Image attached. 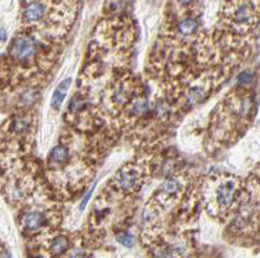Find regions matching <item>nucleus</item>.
Here are the masks:
<instances>
[{
    "label": "nucleus",
    "mask_w": 260,
    "mask_h": 258,
    "mask_svg": "<svg viewBox=\"0 0 260 258\" xmlns=\"http://www.w3.org/2000/svg\"><path fill=\"white\" fill-rule=\"evenodd\" d=\"M241 182L232 175L212 177L205 189L208 211L225 217L241 204Z\"/></svg>",
    "instance_id": "obj_1"
},
{
    "label": "nucleus",
    "mask_w": 260,
    "mask_h": 258,
    "mask_svg": "<svg viewBox=\"0 0 260 258\" xmlns=\"http://www.w3.org/2000/svg\"><path fill=\"white\" fill-rule=\"evenodd\" d=\"M257 7L254 8L249 0H233L231 1V7L227 9L228 21L237 31L251 29L253 23H257Z\"/></svg>",
    "instance_id": "obj_2"
},
{
    "label": "nucleus",
    "mask_w": 260,
    "mask_h": 258,
    "mask_svg": "<svg viewBox=\"0 0 260 258\" xmlns=\"http://www.w3.org/2000/svg\"><path fill=\"white\" fill-rule=\"evenodd\" d=\"M38 45L37 39L33 35L29 34H23L13 41L9 49L11 57L13 59L16 64H21V65H31V64L37 63L38 59Z\"/></svg>",
    "instance_id": "obj_3"
},
{
    "label": "nucleus",
    "mask_w": 260,
    "mask_h": 258,
    "mask_svg": "<svg viewBox=\"0 0 260 258\" xmlns=\"http://www.w3.org/2000/svg\"><path fill=\"white\" fill-rule=\"evenodd\" d=\"M142 182H143V173L141 167L134 164H129L116 173L112 179V187L116 192L130 195L139 189Z\"/></svg>",
    "instance_id": "obj_4"
},
{
    "label": "nucleus",
    "mask_w": 260,
    "mask_h": 258,
    "mask_svg": "<svg viewBox=\"0 0 260 258\" xmlns=\"http://www.w3.org/2000/svg\"><path fill=\"white\" fill-rule=\"evenodd\" d=\"M50 7L45 0H29L23 9V19L29 25H39L49 17Z\"/></svg>",
    "instance_id": "obj_5"
},
{
    "label": "nucleus",
    "mask_w": 260,
    "mask_h": 258,
    "mask_svg": "<svg viewBox=\"0 0 260 258\" xmlns=\"http://www.w3.org/2000/svg\"><path fill=\"white\" fill-rule=\"evenodd\" d=\"M182 191V183L180 178H173L169 181H165L163 185L160 186L159 189L156 191L155 201L157 204H167L172 203L173 200H176L180 196Z\"/></svg>",
    "instance_id": "obj_6"
},
{
    "label": "nucleus",
    "mask_w": 260,
    "mask_h": 258,
    "mask_svg": "<svg viewBox=\"0 0 260 258\" xmlns=\"http://www.w3.org/2000/svg\"><path fill=\"white\" fill-rule=\"evenodd\" d=\"M47 214L41 211H27L23 215V227L26 231L37 233L47 223Z\"/></svg>",
    "instance_id": "obj_7"
},
{
    "label": "nucleus",
    "mask_w": 260,
    "mask_h": 258,
    "mask_svg": "<svg viewBox=\"0 0 260 258\" xmlns=\"http://www.w3.org/2000/svg\"><path fill=\"white\" fill-rule=\"evenodd\" d=\"M71 151L67 145H56L49 155V165L51 169H61L71 161Z\"/></svg>",
    "instance_id": "obj_8"
},
{
    "label": "nucleus",
    "mask_w": 260,
    "mask_h": 258,
    "mask_svg": "<svg viewBox=\"0 0 260 258\" xmlns=\"http://www.w3.org/2000/svg\"><path fill=\"white\" fill-rule=\"evenodd\" d=\"M31 126H33V118L30 117V115H20L11 121L12 133L19 137H23L27 131H30Z\"/></svg>",
    "instance_id": "obj_9"
},
{
    "label": "nucleus",
    "mask_w": 260,
    "mask_h": 258,
    "mask_svg": "<svg viewBox=\"0 0 260 258\" xmlns=\"http://www.w3.org/2000/svg\"><path fill=\"white\" fill-rule=\"evenodd\" d=\"M71 82H72L71 78H65V79L60 82L59 86L56 87L51 100L52 108L59 109V108L61 107V104L64 103V99H65V96H67L68 90H69V86H71Z\"/></svg>",
    "instance_id": "obj_10"
},
{
    "label": "nucleus",
    "mask_w": 260,
    "mask_h": 258,
    "mask_svg": "<svg viewBox=\"0 0 260 258\" xmlns=\"http://www.w3.org/2000/svg\"><path fill=\"white\" fill-rule=\"evenodd\" d=\"M71 247V241L68 239L67 236L60 235L56 236L55 239L52 240L49 245V251L52 256H60L65 253Z\"/></svg>",
    "instance_id": "obj_11"
},
{
    "label": "nucleus",
    "mask_w": 260,
    "mask_h": 258,
    "mask_svg": "<svg viewBox=\"0 0 260 258\" xmlns=\"http://www.w3.org/2000/svg\"><path fill=\"white\" fill-rule=\"evenodd\" d=\"M206 94H207V90L203 87L202 85L199 86H193V87H190L187 90V93H186V101L190 105H195V104L201 103L202 100L205 99Z\"/></svg>",
    "instance_id": "obj_12"
},
{
    "label": "nucleus",
    "mask_w": 260,
    "mask_h": 258,
    "mask_svg": "<svg viewBox=\"0 0 260 258\" xmlns=\"http://www.w3.org/2000/svg\"><path fill=\"white\" fill-rule=\"evenodd\" d=\"M177 31L182 37H191L198 31V23L191 17H186L181 20L177 26Z\"/></svg>",
    "instance_id": "obj_13"
},
{
    "label": "nucleus",
    "mask_w": 260,
    "mask_h": 258,
    "mask_svg": "<svg viewBox=\"0 0 260 258\" xmlns=\"http://www.w3.org/2000/svg\"><path fill=\"white\" fill-rule=\"evenodd\" d=\"M117 241H119L120 244H123V245H125V247H133L134 244V237L133 235H130L129 233H123V234H119L117 235Z\"/></svg>",
    "instance_id": "obj_14"
},
{
    "label": "nucleus",
    "mask_w": 260,
    "mask_h": 258,
    "mask_svg": "<svg viewBox=\"0 0 260 258\" xmlns=\"http://www.w3.org/2000/svg\"><path fill=\"white\" fill-rule=\"evenodd\" d=\"M251 79H253V74H250V71L239 75V82H241V85H249L250 82H251Z\"/></svg>",
    "instance_id": "obj_15"
},
{
    "label": "nucleus",
    "mask_w": 260,
    "mask_h": 258,
    "mask_svg": "<svg viewBox=\"0 0 260 258\" xmlns=\"http://www.w3.org/2000/svg\"><path fill=\"white\" fill-rule=\"evenodd\" d=\"M68 258H87V255L83 249H76V251L72 252Z\"/></svg>",
    "instance_id": "obj_16"
},
{
    "label": "nucleus",
    "mask_w": 260,
    "mask_h": 258,
    "mask_svg": "<svg viewBox=\"0 0 260 258\" xmlns=\"http://www.w3.org/2000/svg\"><path fill=\"white\" fill-rule=\"evenodd\" d=\"M0 41L1 42L7 41V31L4 29H1V27H0Z\"/></svg>",
    "instance_id": "obj_17"
},
{
    "label": "nucleus",
    "mask_w": 260,
    "mask_h": 258,
    "mask_svg": "<svg viewBox=\"0 0 260 258\" xmlns=\"http://www.w3.org/2000/svg\"><path fill=\"white\" fill-rule=\"evenodd\" d=\"M180 1H181L182 4H189L190 1H191V0H180Z\"/></svg>",
    "instance_id": "obj_18"
}]
</instances>
